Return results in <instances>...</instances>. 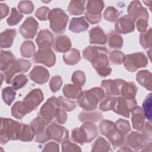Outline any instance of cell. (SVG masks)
<instances>
[{"mask_svg": "<svg viewBox=\"0 0 152 152\" xmlns=\"http://www.w3.org/2000/svg\"><path fill=\"white\" fill-rule=\"evenodd\" d=\"M104 90L100 87H93L83 91L82 96L78 99L80 107L86 111H93L97 109L99 102L104 97Z\"/></svg>", "mask_w": 152, "mask_h": 152, "instance_id": "cell-1", "label": "cell"}, {"mask_svg": "<svg viewBox=\"0 0 152 152\" xmlns=\"http://www.w3.org/2000/svg\"><path fill=\"white\" fill-rule=\"evenodd\" d=\"M97 128L92 122H84L80 128H75L71 132L72 140L79 144L91 142L97 135Z\"/></svg>", "mask_w": 152, "mask_h": 152, "instance_id": "cell-2", "label": "cell"}, {"mask_svg": "<svg viewBox=\"0 0 152 152\" xmlns=\"http://www.w3.org/2000/svg\"><path fill=\"white\" fill-rule=\"evenodd\" d=\"M0 129V142L5 145L10 140H17L21 123L10 118H1Z\"/></svg>", "mask_w": 152, "mask_h": 152, "instance_id": "cell-3", "label": "cell"}, {"mask_svg": "<svg viewBox=\"0 0 152 152\" xmlns=\"http://www.w3.org/2000/svg\"><path fill=\"white\" fill-rule=\"evenodd\" d=\"M48 19L52 31L56 34H61L65 30L69 17L63 10L56 8L49 11Z\"/></svg>", "mask_w": 152, "mask_h": 152, "instance_id": "cell-4", "label": "cell"}, {"mask_svg": "<svg viewBox=\"0 0 152 152\" xmlns=\"http://www.w3.org/2000/svg\"><path fill=\"white\" fill-rule=\"evenodd\" d=\"M137 104L135 99H128L123 97H115L111 110L118 115L129 118L130 112L137 106Z\"/></svg>", "mask_w": 152, "mask_h": 152, "instance_id": "cell-5", "label": "cell"}, {"mask_svg": "<svg viewBox=\"0 0 152 152\" xmlns=\"http://www.w3.org/2000/svg\"><path fill=\"white\" fill-rule=\"evenodd\" d=\"M123 63L128 71L135 72L139 68L145 67L148 64V59L144 53L136 52L125 55Z\"/></svg>", "mask_w": 152, "mask_h": 152, "instance_id": "cell-6", "label": "cell"}, {"mask_svg": "<svg viewBox=\"0 0 152 152\" xmlns=\"http://www.w3.org/2000/svg\"><path fill=\"white\" fill-rule=\"evenodd\" d=\"M48 124L47 121L40 115H38L30 122V125L35 132L36 142L45 143L51 139L47 130Z\"/></svg>", "mask_w": 152, "mask_h": 152, "instance_id": "cell-7", "label": "cell"}, {"mask_svg": "<svg viewBox=\"0 0 152 152\" xmlns=\"http://www.w3.org/2000/svg\"><path fill=\"white\" fill-rule=\"evenodd\" d=\"M104 6V2L101 0H90L87 1L86 12L85 13L86 19L91 24H97L100 22L102 18L101 12Z\"/></svg>", "mask_w": 152, "mask_h": 152, "instance_id": "cell-8", "label": "cell"}, {"mask_svg": "<svg viewBox=\"0 0 152 152\" xmlns=\"http://www.w3.org/2000/svg\"><path fill=\"white\" fill-rule=\"evenodd\" d=\"M31 65V64L30 61L28 60L23 59L15 60L8 69L4 73L5 82L7 84L11 83L12 77L15 74L21 72H26L30 68Z\"/></svg>", "mask_w": 152, "mask_h": 152, "instance_id": "cell-9", "label": "cell"}, {"mask_svg": "<svg viewBox=\"0 0 152 152\" xmlns=\"http://www.w3.org/2000/svg\"><path fill=\"white\" fill-rule=\"evenodd\" d=\"M59 108L60 106L58 98L55 96L51 97L41 107L40 115L49 124L55 118Z\"/></svg>", "mask_w": 152, "mask_h": 152, "instance_id": "cell-10", "label": "cell"}, {"mask_svg": "<svg viewBox=\"0 0 152 152\" xmlns=\"http://www.w3.org/2000/svg\"><path fill=\"white\" fill-rule=\"evenodd\" d=\"M108 52L100 53L91 61L93 68L98 74L102 77H106L112 72V68L109 66V59L107 56Z\"/></svg>", "mask_w": 152, "mask_h": 152, "instance_id": "cell-11", "label": "cell"}, {"mask_svg": "<svg viewBox=\"0 0 152 152\" xmlns=\"http://www.w3.org/2000/svg\"><path fill=\"white\" fill-rule=\"evenodd\" d=\"M33 61L34 63H40L48 67H51L55 64L56 56L51 49H39L34 53Z\"/></svg>", "mask_w": 152, "mask_h": 152, "instance_id": "cell-12", "label": "cell"}, {"mask_svg": "<svg viewBox=\"0 0 152 152\" xmlns=\"http://www.w3.org/2000/svg\"><path fill=\"white\" fill-rule=\"evenodd\" d=\"M128 16L135 22L139 19H148V12L139 1H132L127 10Z\"/></svg>", "mask_w": 152, "mask_h": 152, "instance_id": "cell-13", "label": "cell"}, {"mask_svg": "<svg viewBox=\"0 0 152 152\" xmlns=\"http://www.w3.org/2000/svg\"><path fill=\"white\" fill-rule=\"evenodd\" d=\"M38 28L39 24L37 21L32 16H30L27 17L21 25L19 31L24 38L33 39L37 33Z\"/></svg>", "mask_w": 152, "mask_h": 152, "instance_id": "cell-14", "label": "cell"}, {"mask_svg": "<svg viewBox=\"0 0 152 152\" xmlns=\"http://www.w3.org/2000/svg\"><path fill=\"white\" fill-rule=\"evenodd\" d=\"M125 82V81L122 79L105 80L102 81L101 86L106 96H119L121 87Z\"/></svg>", "mask_w": 152, "mask_h": 152, "instance_id": "cell-15", "label": "cell"}, {"mask_svg": "<svg viewBox=\"0 0 152 152\" xmlns=\"http://www.w3.org/2000/svg\"><path fill=\"white\" fill-rule=\"evenodd\" d=\"M43 94L40 88H35L28 93L23 102L29 111L35 110L43 100Z\"/></svg>", "mask_w": 152, "mask_h": 152, "instance_id": "cell-16", "label": "cell"}, {"mask_svg": "<svg viewBox=\"0 0 152 152\" xmlns=\"http://www.w3.org/2000/svg\"><path fill=\"white\" fill-rule=\"evenodd\" d=\"M48 132L51 139L58 142H62L65 140H69V132L64 126L57 124L52 123L47 127Z\"/></svg>", "mask_w": 152, "mask_h": 152, "instance_id": "cell-17", "label": "cell"}, {"mask_svg": "<svg viewBox=\"0 0 152 152\" xmlns=\"http://www.w3.org/2000/svg\"><path fill=\"white\" fill-rule=\"evenodd\" d=\"M115 28L118 33L127 34L132 32L135 28L134 21L128 15H123L116 21Z\"/></svg>", "mask_w": 152, "mask_h": 152, "instance_id": "cell-18", "label": "cell"}, {"mask_svg": "<svg viewBox=\"0 0 152 152\" xmlns=\"http://www.w3.org/2000/svg\"><path fill=\"white\" fill-rule=\"evenodd\" d=\"M31 80L38 84H43L48 81L49 78V72L44 66L36 65L28 74Z\"/></svg>", "mask_w": 152, "mask_h": 152, "instance_id": "cell-19", "label": "cell"}, {"mask_svg": "<svg viewBox=\"0 0 152 152\" xmlns=\"http://www.w3.org/2000/svg\"><path fill=\"white\" fill-rule=\"evenodd\" d=\"M36 42L39 49H51L53 42V35L48 29L41 30L37 36Z\"/></svg>", "mask_w": 152, "mask_h": 152, "instance_id": "cell-20", "label": "cell"}, {"mask_svg": "<svg viewBox=\"0 0 152 152\" xmlns=\"http://www.w3.org/2000/svg\"><path fill=\"white\" fill-rule=\"evenodd\" d=\"M146 140L142 134L135 131H132L126 137V142L132 150L140 151L146 144Z\"/></svg>", "mask_w": 152, "mask_h": 152, "instance_id": "cell-21", "label": "cell"}, {"mask_svg": "<svg viewBox=\"0 0 152 152\" xmlns=\"http://www.w3.org/2000/svg\"><path fill=\"white\" fill-rule=\"evenodd\" d=\"M89 42L91 44L104 45L106 43L107 37L100 26L91 28L88 31Z\"/></svg>", "mask_w": 152, "mask_h": 152, "instance_id": "cell-22", "label": "cell"}, {"mask_svg": "<svg viewBox=\"0 0 152 152\" xmlns=\"http://www.w3.org/2000/svg\"><path fill=\"white\" fill-rule=\"evenodd\" d=\"M131 122L132 127L137 131H141L145 124V116L142 109L140 106H136L131 110Z\"/></svg>", "mask_w": 152, "mask_h": 152, "instance_id": "cell-23", "label": "cell"}, {"mask_svg": "<svg viewBox=\"0 0 152 152\" xmlns=\"http://www.w3.org/2000/svg\"><path fill=\"white\" fill-rule=\"evenodd\" d=\"M89 27L85 17L83 16L72 18L69 22V30L74 33H78L86 31Z\"/></svg>", "mask_w": 152, "mask_h": 152, "instance_id": "cell-24", "label": "cell"}, {"mask_svg": "<svg viewBox=\"0 0 152 152\" xmlns=\"http://www.w3.org/2000/svg\"><path fill=\"white\" fill-rule=\"evenodd\" d=\"M62 91L65 97L71 99H79L83 93L81 86L75 84H65L62 88Z\"/></svg>", "mask_w": 152, "mask_h": 152, "instance_id": "cell-25", "label": "cell"}, {"mask_svg": "<svg viewBox=\"0 0 152 152\" xmlns=\"http://www.w3.org/2000/svg\"><path fill=\"white\" fill-rule=\"evenodd\" d=\"M72 46L69 38L66 35L58 36L54 42L53 49L58 52H66L68 51Z\"/></svg>", "mask_w": 152, "mask_h": 152, "instance_id": "cell-26", "label": "cell"}, {"mask_svg": "<svg viewBox=\"0 0 152 152\" xmlns=\"http://www.w3.org/2000/svg\"><path fill=\"white\" fill-rule=\"evenodd\" d=\"M137 82L149 91L152 88V75L148 70H140L136 74Z\"/></svg>", "mask_w": 152, "mask_h": 152, "instance_id": "cell-27", "label": "cell"}, {"mask_svg": "<svg viewBox=\"0 0 152 152\" xmlns=\"http://www.w3.org/2000/svg\"><path fill=\"white\" fill-rule=\"evenodd\" d=\"M17 32L15 29H6L1 33V48H10L15 37Z\"/></svg>", "mask_w": 152, "mask_h": 152, "instance_id": "cell-28", "label": "cell"}, {"mask_svg": "<svg viewBox=\"0 0 152 152\" xmlns=\"http://www.w3.org/2000/svg\"><path fill=\"white\" fill-rule=\"evenodd\" d=\"M102 118V114L99 111H82L78 115V119L82 122H97Z\"/></svg>", "mask_w": 152, "mask_h": 152, "instance_id": "cell-29", "label": "cell"}, {"mask_svg": "<svg viewBox=\"0 0 152 152\" xmlns=\"http://www.w3.org/2000/svg\"><path fill=\"white\" fill-rule=\"evenodd\" d=\"M138 88L133 82H126L125 81L121 87V95L123 97L133 99H135Z\"/></svg>", "mask_w": 152, "mask_h": 152, "instance_id": "cell-30", "label": "cell"}, {"mask_svg": "<svg viewBox=\"0 0 152 152\" xmlns=\"http://www.w3.org/2000/svg\"><path fill=\"white\" fill-rule=\"evenodd\" d=\"M30 112L23 101L16 102L11 108L12 116L18 119H21L27 113Z\"/></svg>", "mask_w": 152, "mask_h": 152, "instance_id": "cell-31", "label": "cell"}, {"mask_svg": "<svg viewBox=\"0 0 152 152\" xmlns=\"http://www.w3.org/2000/svg\"><path fill=\"white\" fill-rule=\"evenodd\" d=\"M85 1H71L67 8V11L71 15H78L83 14L85 10Z\"/></svg>", "mask_w": 152, "mask_h": 152, "instance_id": "cell-32", "label": "cell"}, {"mask_svg": "<svg viewBox=\"0 0 152 152\" xmlns=\"http://www.w3.org/2000/svg\"><path fill=\"white\" fill-rule=\"evenodd\" d=\"M81 59L80 51L78 49L71 48L68 51L64 53L63 55V60L64 62L69 65H74L77 64Z\"/></svg>", "mask_w": 152, "mask_h": 152, "instance_id": "cell-33", "label": "cell"}, {"mask_svg": "<svg viewBox=\"0 0 152 152\" xmlns=\"http://www.w3.org/2000/svg\"><path fill=\"white\" fill-rule=\"evenodd\" d=\"M104 52H108V50L106 47L88 46L83 50V56L84 59L91 62L92 59L97 55Z\"/></svg>", "mask_w": 152, "mask_h": 152, "instance_id": "cell-34", "label": "cell"}, {"mask_svg": "<svg viewBox=\"0 0 152 152\" xmlns=\"http://www.w3.org/2000/svg\"><path fill=\"white\" fill-rule=\"evenodd\" d=\"M35 135V132L31 125L22 124L19 133L18 139L24 142L31 141Z\"/></svg>", "mask_w": 152, "mask_h": 152, "instance_id": "cell-35", "label": "cell"}, {"mask_svg": "<svg viewBox=\"0 0 152 152\" xmlns=\"http://www.w3.org/2000/svg\"><path fill=\"white\" fill-rule=\"evenodd\" d=\"M125 134L123 132L118 129V128L116 130L106 137L109 142L111 143L112 147L114 149L120 147L125 142Z\"/></svg>", "mask_w": 152, "mask_h": 152, "instance_id": "cell-36", "label": "cell"}, {"mask_svg": "<svg viewBox=\"0 0 152 152\" xmlns=\"http://www.w3.org/2000/svg\"><path fill=\"white\" fill-rule=\"evenodd\" d=\"M99 129L100 133L102 135L107 137L109 135L113 133L116 130L117 128L115 124L112 121L103 119L100 122L99 125Z\"/></svg>", "mask_w": 152, "mask_h": 152, "instance_id": "cell-37", "label": "cell"}, {"mask_svg": "<svg viewBox=\"0 0 152 152\" xmlns=\"http://www.w3.org/2000/svg\"><path fill=\"white\" fill-rule=\"evenodd\" d=\"M15 61V56L11 51L1 52V71H6Z\"/></svg>", "mask_w": 152, "mask_h": 152, "instance_id": "cell-38", "label": "cell"}, {"mask_svg": "<svg viewBox=\"0 0 152 152\" xmlns=\"http://www.w3.org/2000/svg\"><path fill=\"white\" fill-rule=\"evenodd\" d=\"M36 51V46L34 43L30 40L24 41L20 47V53L23 57L30 58L34 56Z\"/></svg>", "mask_w": 152, "mask_h": 152, "instance_id": "cell-39", "label": "cell"}, {"mask_svg": "<svg viewBox=\"0 0 152 152\" xmlns=\"http://www.w3.org/2000/svg\"><path fill=\"white\" fill-rule=\"evenodd\" d=\"M91 151H111L110 145L102 137H99L91 145Z\"/></svg>", "mask_w": 152, "mask_h": 152, "instance_id": "cell-40", "label": "cell"}, {"mask_svg": "<svg viewBox=\"0 0 152 152\" xmlns=\"http://www.w3.org/2000/svg\"><path fill=\"white\" fill-rule=\"evenodd\" d=\"M108 45L111 49H121L123 46V39L116 31H112L108 34Z\"/></svg>", "mask_w": 152, "mask_h": 152, "instance_id": "cell-41", "label": "cell"}, {"mask_svg": "<svg viewBox=\"0 0 152 152\" xmlns=\"http://www.w3.org/2000/svg\"><path fill=\"white\" fill-rule=\"evenodd\" d=\"M151 33L152 29L150 27L145 31L141 33L140 36V43L144 49H151Z\"/></svg>", "mask_w": 152, "mask_h": 152, "instance_id": "cell-42", "label": "cell"}, {"mask_svg": "<svg viewBox=\"0 0 152 152\" xmlns=\"http://www.w3.org/2000/svg\"><path fill=\"white\" fill-rule=\"evenodd\" d=\"M16 92L11 87H6L2 89V97L4 102L10 106L15 98Z\"/></svg>", "mask_w": 152, "mask_h": 152, "instance_id": "cell-43", "label": "cell"}, {"mask_svg": "<svg viewBox=\"0 0 152 152\" xmlns=\"http://www.w3.org/2000/svg\"><path fill=\"white\" fill-rule=\"evenodd\" d=\"M28 81L27 77L26 75L20 74L15 75L11 81L12 88L14 90H17L23 87Z\"/></svg>", "mask_w": 152, "mask_h": 152, "instance_id": "cell-44", "label": "cell"}, {"mask_svg": "<svg viewBox=\"0 0 152 152\" xmlns=\"http://www.w3.org/2000/svg\"><path fill=\"white\" fill-rule=\"evenodd\" d=\"M119 15L118 10L113 7H108L103 12L104 18L110 22L116 21Z\"/></svg>", "mask_w": 152, "mask_h": 152, "instance_id": "cell-45", "label": "cell"}, {"mask_svg": "<svg viewBox=\"0 0 152 152\" xmlns=\"http://www.w3.org/2000/svg\"><path fill=\"white\" fill-rule=\"evenodd\" d=\"M142 111L145 118L150 122L151 121V93H150L145 99L142 103Z\"/></svg>", "mask_w": 152, "mask_h": 152, "instance_id": "cell-46", "label": "cell"}, {"mask_svg": "<svg viewBox=\"0 0 152 152\" xmlns=\"http://www.w3.org/2000/svg\"><path fill=\"white\" fill-rule=\"evenodd\" d=\"M60 107L65 111L71 112L76 107V103L75 102L66 99L62 96H59L58 98Z\"/></svg>", "mask_w": 152, "mask_h": 152, "instance_id": "cell-47", "label": "cell"}, {"mask_svg": "<svg viewBox=\"0 0 152 152\" xmlns=\"http://www.w3.org/2000/svg\"><path fill=\"white\" fill-rule=\"evenodd\" d=\"M23 17V15L17 11L16 8H12L11 14L7 20V24L10 26L17 25L21 20Z\"/></svg>", "mask_w": 152, "mask_h": 152, "instance_id": "cell-48", "label": "cell"}, {"mask_svg": "<svg viewBox=\"0 0 152 152\" xmlns=\"http://www.w3.org/2000/svg\"><path fill=\"white\" fill-rule=\"evenodd\" d=\"M124 57V53L118 50L111 51L109 55L110 61L115 65H121L123 63Z\"/></svg>", "mask_w": 152, "mask_h": 152, "instance_id": "cell-49", "label": "cell"}, {"mask_svg": "<svg viewBox=\"0 0 152 152\" xmlns=\"http://www.w3.org/2000/svg\"><path fill=\"white\" fill-rule=\"evenodd\" d=\"M18 8L20 12L29 14L33 11L34 6L33 3L30 1H21L18 4Z\"/></svg>", "mask_w": 152, "mask_h": 152, "instance_id": "cell-50", "label": "cell"}, {"mask_svg": "<svg viewBox=\"0 0 152 152\" xmlns=\"http://www.w3.org/2000/svg\"><path fill=\"white\" fill-rule=\"evenodd\" d=\"M71 80L75 84L83 86L86 83V75L82 71H75L72 75Z\"/></svg>", "mask_w": 152, "mask_h": 152, "instance_id": "cell-51", "label": "cell"}, {"mask_svg": "<svg viewBox=\"0 0 152 152\" xmlns=\"http://www.w3.org/2000/svg\"><path fill=\"white\" fill-rule=\"evenodd\" d=\"M62 79L59 75L53 76L49 81V87L53 93L59 90L62 85Z\"/></svg>", "mask_w": 152, "mask_h": 152, "instance_id": "cell-52", "label": "cell"}, {"mask_svg": "<svg viewBox=\"0 0 152 152\" xmlns=\"http://www.w3.org/2000/svg\"><path fill=\"white\" fill-rule=\"evenodd\" d=\"M115 124L116 125V128L122 132H123L125 135H126L131 130L129 122L127 120L119 119L118 121H116Z\"/></svg>", "mask_w": 152, "mask_h": 152, "instance_id": "cell-53", "label": "cell"}, {"mask_svg": "<svg viewBox=\"0 0 152 152\" xmlns=\"http://www.w3.org/2000/svg\"><path fill=\"white\" fill-rule=\"evenodd\" d=\"M62 151L64 152L81 151V149L76 144L72 143L69 140H67L62 142Z\"/></svg>", "mask_w": 152, "mask_h": 152, "instance_id": "cell-54", "label": "cell"}, {"mask_svg": "<svg viewBox=\"0 0 152 152\" xmlns=\"http://www.w3.org/2000/svg\"><path fill=\"white\" fill-rule=\"evenodd\" d=\"M115 97L109 96L103 99L99 104V109L102 111H107L112 109V106Z\"/></svg>", "mask_w": 152, "mask_h": 152, "instance_id": "cell-55", "label": "cell"}, {"mask_svg": "<svg viewBox=\"0 0 152 152\" xmlns=\"http://www.w3.org/2000/svg\"><path fill=\"white\" fill-rule=\"evenodd\" d=\"M50 10L47 7H42L38 8L35 12V16L40 20L45 21L48 19V16Z\"/></svg>", "mask_w": 152, "mask_h": 152, "instance_id": "cell-56", "label": "cell"}, {"mask_svg": "<svg viewBox=\"0 0 152 152\" xmlns=\"http://www.w3.org/2000/svg\"><path fill=\"white\" fill-rule=\"evenodd\" d=\"M142 134L145 138L146 141H151L152 140V135H151V122H145L142 129Z\"/></svg>", "mask_w": 152, "mask_h": 152, "instance_id": "cell-57", "label": "cell"}, {"mask_svg": "<svg viewBox=\"0 0 152 152\" xmlns=\"http://www.w3.org/2000/svg\"><path fill=\"white\" fill-rule=\"evenodd\" d=\"M55 119L57 123L62 125L64 124L67 120V114L65 110L60 107L55 115Z\"/></svg>", "mask_w": 152, "mask_h": 152, "instance_id": "cell-58", "label": "cell"}, {"mask_svg": "<svg viewBox=\"0 0 152 152\" xmlns=\"http://www.w3.org/2000/svg\"><path fill=\"white\" fill-rule=\"evenodd\" d=\"M136 22V27L137 30L141 33H143L146 31L148 27V20L144 18H141L138 20Z\"/></svg>", "mask_w": 152, "mask_h": 152, "instance_id": "cell-59", "label": "cell"}, {"mask_svg": "<svg viewBox=\"0 0 152 152\" xmlns=\"http://www.w3.org/2000/svg\"><path fill=\"white\" fill-rule=\"evenodd\" d=\"M43 151H59V147L58 144L56 142L51 141L47 143L43 149H42Z\"/></svg>", "mask_w": 152, "mask_h": 152, "instance_id": "cell-60", "label": "cell"}, {"mask_svg": "<svg viewBox=\"0 0 152 152\" xmlns=\"http://www.w3.org/2000/svg\"><path fill=\"white\" fill-rule=\"evenodd\" d=\"M9 12V8L5 4H0V15L1 19H3L4 17L7 16Z\"/></svg>", "mask_w": 152, "mask_h": 152, "instance_id": "cell-61", "label": "cell"}, {"mask_svg": "<svg viewBox=\"0 0 152 152\" xmlns=\"http://www.w3.org/2000/svg\"><path fill=\"white\" fill-rule=\"evenodd\" d=\"M118 151H132V149L130 148V147H127V146H123L120 149L118 150Z\"/></svg>", "mask_w": 152, "mask_h": 152, "instance_id": "cell-62", "label": "cell"}, {"mask_svg": "<svg viewBox=\"0 0 152 152\" xmlns=\"http://www.w3.org/2000/svg\"><path fill=\"white\" fill-rule=\"evenodd\" d=\"M151 49H149V50L148 51V52H147V53H148V57H149V58H150V61H151Z\"/></svg>", "mask_w": 152, "mask_h": 152, "instance_id": "cell-63", "label": "cell"}]
</instances>
